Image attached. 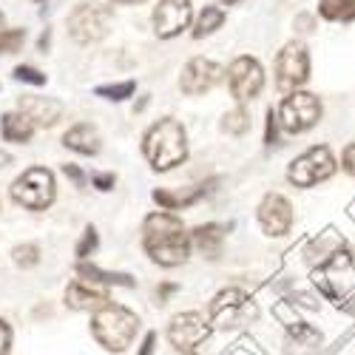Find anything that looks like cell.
Instances as JSON below:
<instances>
[{"label": "cell", "mask_w": 355, "mask_h": 355, "mask_svg": "<svg viewBox=\"0 0 355 355\" xmlns=\"http://www.w3.org/2000/svg\"><path fill=\"white\" fill-rule=\"evenodd\" d=\"M276 120L287 134H304L321 120V100L310 92H293L282 100Z\"/></svg>", "instance_id": "ba28073f"}, {"label": "cell", "mask_w": 355, "mask_h": 355, "mask_svg": "<svg viewBox=\"0 0 355 355\" xmlns=\"http://www.w3.org/2000/svg\"><path fill=\"white\" fill-rule=\"evenodd\" d=\"M63 173L69 176V180H71L77 188H83V185H85V173H83L77 165H71V162H69V165H63Z\"/></svg>", "instance_id": "e575fe53"}, {"label": "cell", "mask_w": 355, "mask_h": 355, "mask_svg": "<svg viewBox=\"0 0 355 355\" xmlns=\"http://www.w3.org/2000/svg\"><path fill=\"white\" fill-rule=\"evenodd\" d=\"M318 15L327 20H336V23H352L355 0H318Z\"/></svg>", "instance_id": "603a6c76"}, {"label": "cell", "mask_w": 355, "mask_h": 355, "mask_svg": "<svg viewBox=\"0 0 355 355\" xmlns=\"http://www.w3.org/2000/svg\"><path fill=\"white\" fill-rule=\"evenodd\" d=\"M341 165H344V171L355 180V142L352 145H347L344 148V154H341Z\"/></svg>", "instance_id": "d6a6232c"}, {"label": "cell", "mask_w": 355, "mask_h": 355, "mask_svg": "<svg viewBox=\"0 0 355 355\" xmlns=\"http://www.w3.org/2000/svg\"><path fill=\"white\" fill-rule=\"evenodd\" d=\"M77 273H80V279H92V282H97V284H120V287H134V279L128 276V273H108V270H100L97 264H85V261H80L77 264Z\"/></svg>", "instance_id": "7402d4cb"}, {"label": "cell", "mask_w": 355, "mask_h": 355, "mask_svg": "<svg viewBox=\"0 0 355 355\" xmlns=\"http://www.w3.org/2000/svg\"><path fill=\"white\" fill-rule=\"evenodd\" d=\"M66 304L71 310H100L108 304V287L92 279H74L66 287Z\"/></svg>", "instance_id": "9a60e30c"}, {"label": "cell", "mask_w": 355, "mask_h": 355, "mask_svg": "<svg viewBox=\"0 0 355 355\" xmlns=\"http://www.w3.org/2000/svg\"><path fill=\"white\" fill-rule=\"evenodd\" d=\"M222 131L225 134H230V137H242V134H248L250 131V114H248V108H233V111H227L225 116H222Z\"/></svg>", "instance_id": "d4e9b609"}, {"label": "cell", "mask_w": 355, "mask_h": 355, "mask_svg": "<svg viewBox=\"0 0 355 355\" xmlns=\"http://www.w3.org/2000/svg\"><path fill=\"white\" fill-rule=\"evenodd\" d=\"M142 245L151 261L162 268H176L191 256V233L173 214H151L142 225Z\"/></svg>", "instance_id": "6da1fadb"}, {"label": "cell", "mask_w": 355, "mask_h": 355, "mask_svg": "<svg viewBox=\"0 0 355 355\" xmlns=\"http://www.w3.org/2000/svg\"><path fill=\"white\" fill-rule=\"evenodd\" d=\"M97 242H100V236H97V230L88 225L85 230H83V239H80V245H77V259L80 261H85L88 256H92L94 250H97Z\"/></svg>", "instance_id": "f1b7e54d"}, {"label": "cell", "mask_w": 355, "mask_h": 355, "mask_svg": "<svg viewBox=\"0 0 355 355\" xmlns=\"http://www.w3.org/2000/svg\"><path fill=\"white\" fill-rule=\"evenodd\" d=\"M233 225H216V222H208V225H199L193 227L191 233V245H196V250L205 256L216 261L222 256V245H225V233L230 230Z\"/></svg>", "instance_id": "e0dca14e"}, {"label": "cell", "mask_w": 355, "mask_h": 355, "mask_svg": "<svg viewBox=\"0 0 355 355\" xmlns=\"http://www.w3.org/2000/svg\"><path fill=\"white\" fill-rule=\"evenodd\" d=\"M310 80V54L302 40L287 43L276 57V85L284 94H293Z\"/></svg>", "instance_id": "9c48e42d"}, {"label": "cell", "mask_w": 355, "mask_h": 355, "mask_svg": "<svg viewBox=\"0 0 355 355\" xmlns=\"http://www.w3.org/2000/svg\"><path fill=\"white\" fill-rule=\"evenodd\" d=\"M9 349H12V327L0 318V355H9Z\"/></svg>", "instance_id": "1f68e13d"}, {"label": "cell", "mask_w": 355, "mask_h": 355, "mask_svg": "<svg viewBox=\"0 0 355 355\" xmlns=\"http://www.w3.org/2000/svg\"><path fill=\"white\" fill-rule=\"evenodd\" d=\"M225 77V69L214 60H205V57H193V60L182 69V77H180V88L185 94L196 97V94H205L211 92L214 85H219Z\"/></svg>", "instance_id": "4fadbf2b"}, {"label": "cell", "mask_w": 355, "mask_h": 355, "mask_svg": "<svg viewBox=\"0 0 355 355\" xmlns=\"http://www.w3.org/2000/svg\"><path fill=\"white\" fill-rule=\"evenodd\" d=\"M12 165V154L9 151H0V168H9Z\"/></svg>", "instance_id": "f35d334b"}, {"label": "cell", "mask_w": 355, "mask_h": 355, "mask_svg": "<svg viewBox=\"0 0 355 355\" xmlns=\"http://www.w3.org/2000/svg\"><path fill=\"white\" fill-rule=\"evenodd\" d=\"M139 330V318L123 304H105L92 315V333L108 352H125Z\"/></svg>", "instance_id": "3957f363"}, {"label": "cell", "mask_w": 355, "mask_h": 355, "mask_svg": "<svg viewBox=\"0 0 355 355\" xmlns=\"http://www.w3.org/2000/svg\"><path fill=\"white\" fill-rule=\"evenodd\" d=\"M222 23H225V12L219 6H205L199 20H196V26H193V37L199 40L205 35H214L216 28H222Z\"/></svg>", "instance_id": "cb8c5ba5"}, {"label": "cell", "mask_w": 355, "mask_h": 355, "mask_svg": "<svg viewBox=\"0 0 355 355\" xmlns=\"http://www.w3.org/2000/svg\"><path fill=\"white\" fill-rule=\"evenodd\" d=\"M193 20V6L191 0H159V6L154 9V28L157 37L171 40L176 35H182Z\"/></svg>", "instance_id": "7c38bea8"}, {"label": "cell", "mask_w": 355, "mask_h": 355, "mask_svg": "<svg viewBox=\"0 0 355 355\" xmlns=\"http://www.w3.org/2000/svg\"><path fill=\"white\" fill-rule=\"evenodd\" d=\"M211 324L219 330H236V327H248L259 318V307L253 302V295L245 293L242 287H227L214 295L211 302Z\"/></svg>", "instance_id": "277c9868"}, {"label": "cell", "mask_w": 355, "mask_h": 355, "mask_svg": "<svg viewBox=\"0 0 355 355\" xmlns=\"http://www.w3.org/2000/svg\"><path fill=\"white\" fill-rule=\"evenodd\" d=\"M12 259H15V264L17 268H37L40 264V248L37 245H32V242H26V245H17L15 250H12Z\"/></svg>", "instance_id": "4316f807"}, {"label": "cell", "mask_w": 355, "mask_h": 355, "mask_svg": "<svg viewBox=\"0 0 355 355\" xmlns=\"http://www.w3.org/2000/svg\"><path fill=\"white\" fill-rule=\"evenodd\" d=\"M114 3H145V0H114Z\"/></svg>", "instance_id": "60d3db41"}, {"label": "cell", "mask_w": 355, "mask_h": 355, "mask_svg": "<svg viewBox=\"0 0 355 355\" xmlns=\"http://www.w3.org/2000/svg\"><path fill=\"white\" fill-rule=\"evenodd\" d=\"M259 225L268 236H284L293 227V205L282 193H268L259 205Z\"/></svg>", "instance_id": "5bb4252c"}, {"label": "cell", "mask_w": 355, "mask_h": 355, "mask_svg": "<svg viewBox=\"0 0 355 355\" xmlns=\"http://www.w3.org/2000/svg\"><path fill=\"white\" fill-rule=\"evenodd\" d=\"M26 40V28H6L3 35H0V54H15L20 51Z\"/></svg>", "instance_id": "83f0119b"}, {"label": "cell", "mask_w": 355, "mask_h": 355, "mask_svg": "<svg viewBox=\"0 0 355 355\" xmlns=\"http://www.w3.org/2000/svg\"><path fill=\"white\" fill-rule=\"evenodd\" d=\"M63 145L71 148V151L83 154V157H94L100 151V134L94 125H88V123H77L74 128L66 131L63 137Z\"/></svg>", "instance_id": "ac0fdd59"}, {"label": "cell", "mask_w": 355, "mask_h": 355, "mask_svg": "<svg viewBox=\"0 0 355 355\" xmlns=\"http://www.w3.org/2000/svg\"><path fill=\"white\" fill-rule=\"evenodd\" d=\"M336 157L327 145H313L310 151H304L302 157H295L287 168V180L295 188H313L318 182H327L336 173Z\"/></svg>", "instance_id": "8992f818"}, {"label": "cell", "mask_w": 355, "mask_h": 355, "mask_svg": "<svg viewBox=\"0 0 355 355\" xmlns=\"http://www.w3.org/2000/svg\"><path fill=\"white\" fill-rule=\"evenodd\" d=\"M134 92H137V83H134V80L114 83V85H97V88H94V94H97V97H105V100H114V103L128 100Z\"/></svg>", "instance_id": "484cf974"}, {"label": "cell", "mask_w": 355, "mask_h": 355, "mask_svg": "<svg viewBox=\"0 0 355 355\" xmlns=\"http://www.w3.org/2000/svg\"><path fill=\"white\" fill-rule=\"evenodd\" d=\"M264 142H268V145H276L279 142V120H276L273 108H268V128H264Z\"/></svg>", "instance_id": "4dcf8cb0"}, {"label": "cell", "mask_w": 355, "mask_h": 355, "mask_svg": "<svg viewBox=\"0 0 355 355\" xmlns=\"http://www.w3.org/2000/svg\"><path fill=\"white\" fill-rule=\"evenodd\" d=\"M57 196V182L49 168H28L12 182V199L28 211H46Z\"/></svg>", "instance_id": "5b68a950"}, {"label": "cell", "mask_w": 355, "mask_h": 355, "mask_svg": "<svg viewBox=\"0 0 355 355\" xmlns=\"http://www.w3.org/2000/svg\"><path fill=\"white\" fill-rule=\"evenodd\" d=\"M17 111L26 114L28 120H32V125L37 128H51L60 123V116H63V103H57V100H49V97H32V94H23L17 100Z\"/></svg>", "instance_id": "2e32d148"}, {"label": "cell", "mask_w": 355, "mask_h": 355, "mask_svg": "<svg viewBox=\"0 0 355 355\" xmlns=\"http://www.w3.org/2000/svg\"><path fill=\"white\" fill-rule=\"evenodd\" d=\"M208 336H211V321L205 318L202 313H196V310L180 313V315L171 318L168 341H171L176 349H180V352H185V355L196 352L199 344L208 341Z\"/></svg>", "instance_id": "30bf717a"}, {"label": "cell", "mask_w": 355, "mask_h": 355, "mask_svg": "<svg viewBox=\"0 0 355 355\" xmlns=\"http://www.w3.org/2000/svg\"><path fill=\"white\" fill-rule=\"evenodd\" d=\"M15 80L20 83H32V85H46V74L35 66H17L15 69Z\"/></svg>", "instance_id": "f546056e"}, {"label": "cell", "mask_w": 355, "mask_h": 355, "mask_svg": "<svg viewBox=\"0 0 355 355\" xmlns=\"http://www.w3.org/2000/svg\"><path fill=\"white\" fill-rule=\"evenodd\" d=\"M227 85H230V94L239 100V103H248V100H256L264 88V69L259 66L256 57H236L227 69Z\"/></svg>", "instance_id": "8fae6325"}, {"label": "cell", "mask_w": 355, "mask_h": 355, "mask_svg": "<svg viewBox=\"0 0 355 355\" xmlns=\"http://www.w3.org/2000/svg\"><path fill=\"white\" fill-rule=\"evenodd\" d=\"M92 182H94L97 191H111V188L116 185V176H114V173H97Z\"/></svg>", "instance_id": "836d02e7"}, {"label": "cell", "mask_w": 355, "mask_h": 355, "mask_svg": "<svg viewBox=\"0 0 355 355\" xmlns=\"http://www.w3.org/2000/svg\"><path fill=\"white\" fill-rule=\"evenodd\" d=\"M0 134H3L6 142H17V145H26L28 139L35 137V125L28 120L26 114L20 111H9L0 116Z\"/></svg>", "instance_id": "d6986e66"}, {"label": "cell", "mask_w": 355, "mask_h": 355, "mask_svg": "<svg viewBox=\"0 0 355 355\" xmlns=\"http://www.w3.org/2000/svg\"><path fill=\"white\" fill-rule=\"evenodd\" d=\"M176 290H180V287H176L173 282H162V284L157 287V304H165V302L171 299V295H173Z\"/></svg>", "instance_id": "d590c367"}, {"label": "cell", "mask_w": 355, "mask_h": 355, "mask_svg": "<svg viewBox=\"0 0 355 355\" xmlns=\"http://www.w3.org/2000/svg\"><path fill=\"white\" fill-rule=\"evenodd\" d=\"M111 23H114V12L111 6L103 3H80L71 15H69V35L80 43H97L111 32Z\"/></svg>", "instance_id": "52a82bcc"}, {"label": "cell", "mask_w": 355, "mask_h": 355, "mask_svg": "<svg viewBox=\"0 0 355 355\" xmlns=\"http://www.w3.org/2000/svg\"><path fill=\"white\" fill-rule=\"evenodd\" d=\"M191 355H196V352H191Z\"/></svg>", "instance_id": "7bdbcfd3"}, {"label": "cell", "mask_w": 355, "mask_h": 355, "mask_svg": "<svg viewBox=\"0 0 355 355\" xmlns=\"http://www.w3.org/2000/svg\"><path fill=\"white\" fill-rule=\"evenodd\" d=\"M3 26H6V17H3V12H0V35H3V32H6V28H3Z\"/></svg>", "instance_id": "ab89813d"}, {"label": "cell", "mask_w": 355, "mask_h": 355, "mask_svg": "<svg viewBox=\"0 0 355 355\" xmlns=\"http://www.w3.org/2000/svg\"><path fill=\"white\" fill-rule=\"evenodd\" d=\"M142 154L154 171H171L182 165L188 159V134L182 123L171 120V116L154 123L142 137Z\"/></svg>", "instance_id": "7a4b0ae2"}, {"label": "cell", "mask_w": 355, "mask_h": 355, "mask_svg": "<svg viewBox=\"0 0 355 355\" xmlns=\"http://www.w3.org/2000/svg\"><path fill=\"white\" fill-rule=\"evenodd\" d=\"M222 3H225V6H233V3H239V0H222Z\"/></svg>", "instance_id": "b9f144b4"}, {"label": "cell", "mask_w": 355, "mask_h": 355, "mask_svg": "<svg viewBox=\"0 0 355 355\" xmlns=\"http://www.w3.org/2000/svg\"><path fill=\"white\" fill-rule=\"evenodd\" d=\"M295 23H299L302 28H299V32H313V17H307V15H302L299 20H295Z\"/></svg>", "instance_id": "74e56055"}, {"label": "cell", "mask_w": 355, "mask_h": 355, "mask_svg": "<svg viewBox=\"0 0 355 355\" xmlns=\"http://www.w3.org/2000/svg\"><path fill=\"white\" fill-rule=\"evenodd\" d=\"M154 347H157V333H148V336H145V341H142V347H139V352H137V355H151V352H154Z\"/></svg>", "instance_id": "8d00e7d4"}, {"label": "cell", "mask_w": 355, "mask_h": 355, "mask_svg": "<svg viewBox=\"0 0 355 355\" xmlns=\"http://www.w3.org/2000/svg\"><path fill=\"white\" fill-rule=\"evenodd\" d=\"M205 193H208V188L205 185H199L193 193H188V196H182V193H171V191H165V188H159V191H154V202L159 205L162 211H180V208H191L193 202H199Z\"/></svg>", "instance_id": "44dd1931"}, {"label": "cell", "mask_w": 355, "mask_h": 355, "mask_svg": "<svg viewBox=\"0 0 355 355\" xmlns=\"http://www.w3.org/2000/svg\"><path fill=\"white\" fill-rule=\"evenodd\" d=\"M321 344V333L315 330V327H310V324H293V327L287 330V347H290V355H293V349L299 347V352L295 355H310L315 347Z\"/></svg>", "instance_id": "ffe728a7"}]
</instances>
